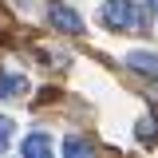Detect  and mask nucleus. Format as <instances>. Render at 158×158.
I'll return each mask as SVG.
<instances>
[{"label": "nucleus", "mask_w": 158, "mask_h": 158, "mask_svg": "<svg viewBox=\"0 0 158 158\" xmlns=\"http://www.w3.org/2000/svg\"><path fill=\"white\" fill-rule=\"evenodd\" d=\"M138 138H142V142H154L158 138V123L154 118H142V123H138Z\"/></svg>", "instance_id": "nucleus-7"}, {"label": "nucleus", "mask_w": 158, "mask_h": 158, "mask_svg": "<svg viewBox=\"0 0 158 158\" xmlns=\"http://www.w3.org/2000/svg\"><path fill=\"white\" fill-rule=\"evenodd\" d=\"M24 158H52V146H48V135H28L24 138Z\"/></svg>", "instance_id": "nucleus-6"}, {"label": "nucleus", "mask_w": 158, "mask_h": 158, "mask_svg": "<svg viewBox=\"0 0 158 158\" xmlns=\"http://www.w3.org/2000/svg\"><path fill=\"white\" fill-rule=\"evenodd\" d=\"M99 16H103L107 28H115V32H131L138 24V8L131 0H107V4L99 8Z\"/></svg>", "instance_id": "nucleus-1"}, {"label": "nucleus", "mask_w": 158, "mask_h": 158, "mask_svg": "<svg viewBox=\"0 0 158 158\" xmlns=\"http://www.w3.org/2000/svg\"><path fill=\"white\" fill-rule=\"evenodd\" d=\"M127 67L131 71H142V75H158V56H150V52H131L127 56Z\"/></svg>", "instance_id": "nucleus-4"}, {"label": "nucleus", "mask_w": 158, "mask_h": 158, "mask_svg": "<svg viewBox=\"0 0 158 158\" xmlns=\"http://www.w3.org/2000/svg\"><path fill=\"white\" fill-rule=\"evenodd\" d=\"M52 24H56L59 32H71V36H79V32H83L79 12H75V8H67V4H52Z\"/></svg>", "instance_id": "nucleus-2"}, {"label": "nucleus", "mask_w": 158, "mask_h": 158, "mask_svg": "<svg viewBox=\"0 0 158 158\" xmlns=\"http://www.w3.org/2000/svg\"><path fill=\"white\" fill-rule=\"evenodd\" d=\"M8 142H12V118H4V115H0V150H4Z\"/></svg>", "instance_id": "nucleus-8"}, {"label": "nucleus", "mask_w": 158, "mask_h": 158, "mask_svg": "<svg viewBox=\"0 0 158 158\" xmlns=\"http://www.w3.org/2000/svg\"><path fill=\"white\" fill-rule=\"evenodd\" d=\"M28 91V79L16 75V71H0V99H16Z\"/></svg>", "instance_id": "nucleus-3"}, {"label": "nucleus", "mask_w": 158, "mask_h": 158, "mask_svg": "<svg viewBox=\"0 0 158 158\" xmlns=\"http://www.w3.org/2000/svg\"><path fill=\"white\" fill-rule=\"evenodd\" d=\"M150 4H154V12H158V0H150Z\"/></svg>", "instance_id": "nucleus-9"}, {"label": "nucleus", "mask_w": 158, "mask_h": 158, "mask_svg": "<svg viewBox=\"0 0 158 158\" xmlns=\"http://www.w3.org/2000/svg\"><path fill=\"white\" fill-rule=\"evenodd\" d=\"M63 158H95V150H91V142L79 135H67L63 138Z\"/></svg>", "instance_id": "nucleus-5"}]
</instances>
